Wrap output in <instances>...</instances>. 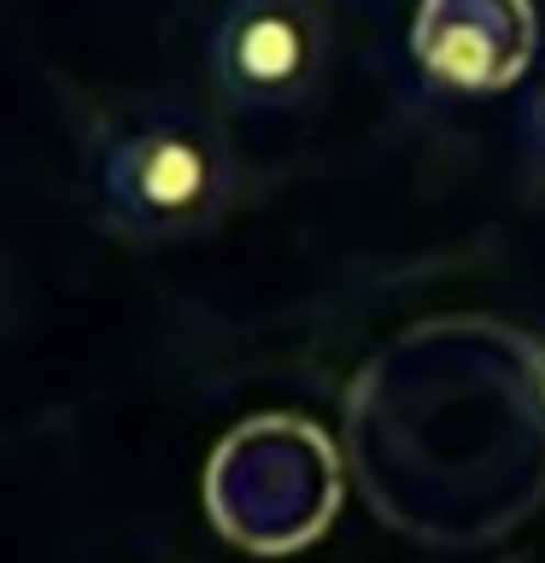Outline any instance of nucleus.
Wrapping results in <instances>:
<instances>
[{"label": "nucleus", "mask_w": 545, "mask_h": 563, "mask_svg": "<svg viewBox=\"0 0 545 563\" xmlns=\"http://www.w3.org/2000/svg\"><path fill=\"white\" fill-rule=\"evenodd\" d=\"M404 47L429 88L457 100H492L534 70L540 18L534 0H416Z\"/></svg>", "instance_id": "7ed1b4c3"}, {"label": "nucleus", "mask_w": 545, "mask_h": 563, "mask_svg": "<svg viewBox=\"0 0 545 563\" xmlns=\"http://www.w3.org/2000/svg\"><path fill=\"white\" fill-rule=\"evenodd\" d=\"M527 135H534V147L545 153V77L534 88V100H527Z\"/></svg>", "instance_id": "39448f33"}, {"label": "nucleus", "mask_w": 545, "mask_h": 563, "mask_svg": "<svg viewBox=\"0 0 545 563\" xmlns=\"http://www.w3.org/2000/svg\"><path fill=\"white\" fill-rule=\"evenodd\" d=\"M205 65L235 112L293 118L316 106L329 82L334 7L329 0H223Z\"/></svg>", "instance_id": "f03ea898"}, {"label": "nucleus", "mask_w": 545, "mask_h": 563, "mask_svg": "<svg viewBox=\"0 0 545 563\" xmlns=\"http://www.w3.org/2000/svg\"><path fill=\"white\" fill-rule=\"evenodd\" d=\"M527 405H534V417L545 429V346L534 352V364H527Z\"/></svg>", "instance_id": "20e7f679"}, {"label": "nucleus", "mask_w": 545, "mask_h": 563, "mask_svg": "<svg viewBox=\"0 0 545 563\" xmlns=\"http://www.w3.org/2000/svg\"><path fill=\"white\" fill-rule=\"evenodd\" d=\"M94 200L135 241H193L235 206V153L200 112H141L100 141Z\"/></svg>", "instance_id": "f257e3e1"}]
</instances>
